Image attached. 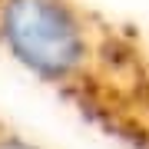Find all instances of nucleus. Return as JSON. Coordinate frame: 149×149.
Masks as SVG:
<instances>
[{"label": "nucleus", "mask_w": 149, "mask_h": 149, "mask_svg": "<svg viewBox=\"0 0 149 149\" xmlns=\"http://www.w3.org/2000/svg\"><path fill=\"white\" fill-rule=\"evenodd\" d=\"M119 23L86 0H0V50L73 106L106 66Z\"/></svg>", "instance_id": "nucleus-1"}, {"label": "nucleus", "mask_w": 149, "mask_h": 149, "mask_svg": "<svg viewBox=\"0 0 149 149\" xmlns=\"http://www.w3.org/2000/svg\"><path fill=\"white\" fill-rule=\"evenodd\" d=\"M73 109L126 149H149V43L133 27L119 23L100 80Z\"/></svg>", "instance_id": "nucleus-2"}, {"label": "nucleus", "mask_w": 149, "mask_h": 149, "mask_svg": "<svg viewBox=\"0 0 149 149\" xmlns=\"http://www.w3.org/2000/svg\"><path fill=\"white\" fill-rule=\"evenodd\" d=\"M0 149H47V146H40L37 139H30L27 133H20L13 123L0 116Z\"/></svg>", "instance_id": "nucleus-3"}]
</instances>
